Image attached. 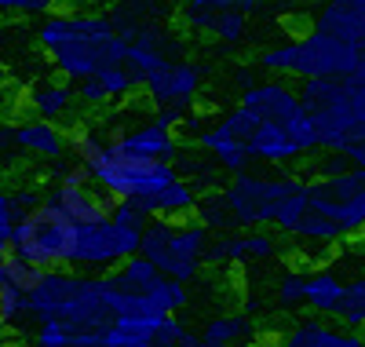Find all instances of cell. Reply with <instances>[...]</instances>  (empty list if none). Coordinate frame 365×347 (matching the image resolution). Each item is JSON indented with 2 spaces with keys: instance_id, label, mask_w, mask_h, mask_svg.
Instances as JSON below:
<instances>
[{
  "instance_id": "1",
  "label": "cell",
  "mask_w": 365,
  "mask_h": 347,
  "mask_svg": "<svg viewBox=\"0 0 365 347\" xmlns=\"http://www.w3.org/2000/svg\"><path fill=\"white\" fill-rule=\"evenodd\" d=\"M37 44L48 55L51 70L70 84L103 66L125 62V37L103 11H48L37 26Z\"/></svg>"
},
{
  "instance_id": "2",
  "label": "cell",
  "mask_w": 365,
  "mask_h": 347,
  "mask_svg": "<svg viewBox=\"0 0 365 347\" xmlns=\"http://www.w3.org/2000/svg\"><path fill=\"white\" fill-rule=\"evenodd\" d=\"M29 326H58L73 333H103L113 314L103 300V278L88 271H44L34 293L26 296Z\"/></svg>"
},
{
  "instance_id": "3",
  "label": "cell",
  "mask_w": 365,
  "mask_h": 347,
  "mask_svg": "<svg viewBox=\"0 0 365 347\" xmlns=\"http://www.w3.org/2000/svg\"><path fill=\"white\" fill-rule=\"evenodd\" d=\"M103 300L110 314H179L190 303L187 281L161 274L146 256H128L117 267L103 271Z\"/></svg>"
},
{
  "instance_id": "4",
  "label": "cell",
  "mask_w": 365,
  "mask_h": 347,
  "mask_svg": "<svg viewBox=\"0 0 365 347\" xmlns=\"http://www.w3.org/2000/svg\"><path fill=\"white\" fill-rule=\"evenodd\" d=\"M361 59V48L336 41L318 29H307L303 37L270 44L256 55V70L267 77H296V81H311V77H336L344 81Z\"/></svg>"
},
{
  "instance_id": "5",
  "label": "cell",
  "mask_w": 365,
  "mask_h": 347,
  "mask_svg": "<svg viewBox=\"0 0 365 347\" xmlns=\"http://www.w3.org/2000/svg\"><path fill=\"white\" fill-rule=\"evenodd\" d=\"M208 231L197 223L194 216H154L143 227L139 238V256H146L161 274L175 281H190L201 274V256L208 245Z\"/></svg>"
},
{
  "instance_id": "6",
  "label": "cell",
  "mask_w": 365,
  "mask_h": 347,
  "mask_svg": "<svg viewBox=\"0 0 365 347\" xmlns=\"http://www.w3.org/2000/svg\"><path fill=\"white\" fill-rule=\"evenodd\" d=\"M73 238L77 227L48 205H37L15 216L11 227V256L34 263L41 271H70L73 267Z\"/></svg>"
},
{
  "instance_id": "7",
  "label": "cell",
  "mask_w": 365,
  "mask_h": 347,
  "mask_svg": "<svg viewBox=\"0 0 365 347\" xmlns=\"http://www.w3.org/2000/svg\"><path fill=\"white\" fill-rule=\"evenodd\" d=\"M307 183L303 176H259V172H237L227 186L223 198L230 205V216L237 231L249 227H274L282 205Z\"/></svg>"
},
{
  "instance_id": "8",
  "label": "cell",
  "mask_w": 365,
  "mask_h": 347,
  "mask_svg": "<svg viewBox=\"0 0 365 347\" xmlns=\"http://www.w3.org/2000/svg\"><path fill=\"white\" fill-rule=\"evenodd\" d=\"M237 106H245L256 121L278 124L282 132H289V139L303 150V154H318V139L311 129V117L299 103V91L285 81V77H267V81H252L249 88H241Z\"/></svg>"
},
{
  "instance_id": "9",
  "label": "cell",
  "mask_w": 365,
  "mask_h": 347,
  "mask_svg": "<svg viewBox=\"0 0 365 347\" xmlns=\"http://www.w3.org/2000/svg\"><path fill=\"white\" fill-rule=\"evenodd\" d=\"M299 103L311 117V129L318 139V150H344V143L358 132L351 103H347V91L344 81L336 77H311V81H299Z\"/></svg>"
},
{
  "instance_id": "10",
  "label": "cell",
  "mask_w": 365,
  "mask_h": 347,
  "mask_svg": "<svg viewBox=\"0 0 365 347\" xmlns=\"http://www.w3.org/2000/svg\"><path fill=\"white\" fill-rule=\"evenodd\" d=\"M139 238H143V231L120 227L110 216L96 219V223H81L77 238H73V267H81L88 274H103V271L117 267L120 260L135 256Z\"/></svg>"
},
{
  "instance_id": "11",
  "label": "cell",
  "mask_w": 365,
  "mask_h": 347,
  "mask_svg": "<svg viewBox=\"0 0 365 347\" xmlns=\"http://www.w3.org/2000/svg\"><path fill=\"white\" fill-rule=\"evenodd\" d=\"M197 333L179 322V314H117L103 329L110 347H182Z\"/></svg>"
},
{
  "instance_id": "12",
  "label": "cell",
  "mask_w": 365,
  "mask_h": 347,
  "mask_svg": "<svg viewBox=\"0 0 365 347\" xmlns=\"http://www.w3.org/2000/svg\"><path fill=\"white\" fill-rule=\"evenodd\" d=\"M201 81H205V70L197 66V62L172 59V62H165L161 70L143 77L139 88H143L150 110H179V114H187V110L197 106Z\"/></svg>"
},
{
  "instance_id": "13",
  "label": "cell",
  "mask_w": 365,
  "mask_h": 347,
  "mask_svg": "<svg viewBox=\"0 0 365 347\" xmlns=\"http://www.w3.org/2000/svg\"><path fill=\"white\" fill-rule=\"evenodd\" d=\"M110 150L120 157H132V161H175L182 154V139L175 129L161 124L154 114H150L143 124H132V129H120L117 136H106Z\"/></svg>"
},
{
  "instance_id": "14",
  "label": "cell",
  "mask_w": 365,
  "mask_h": 347,
  "mask_svg": "<svg viewBox=\"0 0 365 347\" xmlns=\"http://www.w3.org/2000/svg\"><path fill=\"white\" fill-rule=\"evenodd\" d=\"M282 248L278 234H270L267 227H249V231H230V234H212L205 245V267H234L249 260H270Z\"/></svg>"
},
{
  "instance_id": "15",
  "label": "cell",
  "mask_w": 365,
  "mask_h": 347,
  "mask_svg": "<svg viewBox=\"0 0 365 347\" xmlns=\"http://www.w3.org/2000/svg\"><path fill=\"white\" fill-rule=\"evenodd\" d=\"M179 51H182V41L172 37V29H165L161 22H146V26L135 29L132 37H125V66L143 84V77L161 70L165 62L179 59Z\"/></svg>"
},
{
  "instance_id": "16",
  "label": "cell",
  "mask_w": 365,
  "mask_h": 347,
  "mask_svg": "<svg viewBox=\"0 0 365 347\" xmlns=\"http://www.w3.org/2000/svg\"><path fill=\"white\" fill-rule=\"evenodd\" d=\"M44 205L55 208L58 216H66L73 227L96 223V219L110 216V198L99 194L91 183H48L44 186Z\"/></svg>"
},
{
  "instance_id": "17",
  "label": "cell",
  "mask_w": 365,
  "mask_h": 347,
  "mask_svg": "<svg viewBox=\"0 0 365 347\" xmlns=\"http://www.w3.org/2000/svg\"><path fill=\"white\" fill-rule=\"evenodd\" d=\"M73 88H77V103L106 110V106L128 103L135 91H139V77L125 66V62H117V66H103V70H96L91 77L77 81Z\"/></svg>"
},
{
  "instance_id": "18",
  "label": "cell",
  "mask_w": 365,
  "mask_h": 347,
  "mask_svg": "<svg viewBox=\"0 0 365 347\" xmlns=\"http://www.w3.org/2000/svg\"><path fill=\"white\" fill-rule=\"evenodd\" d=\"M15 139H19L22 157H29V161L55 165L63 157H70V129H63L58 121L26 117L15 124Z\"/></svg>"
},
{
  "instance_id": "19",
  "label": "cell",
  "mask_w": 365,
  "mask_h": 347,
  "mask_svg": "<svg viewBox=\"0 0 365 347\" xmlns=\"http://www.w3.org/2000/svg\"><path fill=\"white\" fill-rule=\"evenodd\" d=\"M311 29L365 51V0H322Z\"/></svg>"
},
{
  "instance_id": "20",
  "label": "cell",
  "mask_w": 365,
  "mask_h": 347,
  "mask_svg": "<svg viewBox=\"0 0 365 347\" xmlns=\"http://www.w3.org/2000/svg\"><path fill=\"white\" fill-rule=\"evenodd\" d=\"M77 106V88L66 77H37L26 88V110L41 121H66Z\"/></svg>"
},
{
  "instance_id": "21",
  "label": "cell",
  "mask_w": 365,
  "mask_h": 347,
  "mask_svg": "<svg viewBox=\"0 0 365 347\" xmlns=\"http://www.w3.org/2000/svg\"><path fill=\"white\" fill-rule=\"evenodd\" d=\"M190 143H194L201 154H208L216 169H223V172H230V176H237V172H249V165H252V157H249L245 143L234 139V136L223 129L220 121H212L208 129H201Z\"/></svg>"
},
{
  "instance_id": "22",
  "label": "cell",
  "mask_w": 365,
  "mask_h": 347,
  "mask_svg": "<svg viewBox=\"0 0 365 347\" xmlns=\"http://www.w3.org/2000/svg\"><path fill=\"white\" fill-rule=\"evenodd\" d=\"M274 347H365V333L361 329H332L322 318H307L296 322L292 329H285Z\"/></svg>"
},
{
  "instance_id": "23",
  "label": "cell",
  "mask_w": 365,
  "mask_h": 347,
  "mask_svg": "<svg viewBox=\"0 0 365 347\" xmlns=\"http://www.w3.org/2000/svg\"><path fill=\"white\" fill-rule=\"evenodd\" d=\"M344 286H347V278L332 267V263H322V267L307 271V286H303V307H311L318 318H336L340 303H344Z\"/></svg>"
},
{
  "instance_id": "24",
  "label": "cell",
  "mask_w": 365,
  "mask_h": 347,
  "mask_svg": "<svg viewBox=\"0 0 365 347\" xmlns=\"http://www.w3.org/2000/svg\"><path fill=\"white\" fill-rule=\"evenodd\" d=\"M245 150L259 165H292V161H303V157H307L289 139V132H282L278 124H267V121H256V129L245 139Z\"/></svg>"
},
{
  "instance_id": "25",
  "label": "cell",
  "mask_w": 365,
  "mask_h": 347,
  "mask_svg": "<svg viewBox=\"0 0 365 347\" xmlns=\"http://www.w3.org/2000/svg\"><path fill=\"white\" fill-rule=\"evenodd\" d=\"M256 336V326L249 322V314L241 311H230V314H216V318H208L205 329L197 333V343L208 347V343H220V347H237Z\"/></svg>"
},
{
  "instance_id": "26",
  "label": "cell",
  "mask_w": 365,
  "mask_h": 347,
  "mask_svg": "<svg viewBox=\"0 0 365 347\" xmlns=\"http://www.w3.org/2000/svg\"><path fill=\"white\" fill-rule=\"evenodd\" d=\"M194 205H197V186L175 176L165 191H158L154 198H146L139 208L154 219V216H190Z\"/></svg>"
},
{
  "instance_id": "27",
  "label": "cell",
  "mask_w": 365,
  "mask_h": 347,
  "mask_svg": "<svg viewBox=\"0 0 365 347\" xmlns=\"http://www.w3.org/2000/svg\"><path fill=\"white\" fill-rule=\"evenodd\" d=\"M259 8V0H187V4L179 8V22L190 29V34H201L205 22L220 11H245L252 15Z\"/></svg>"
},
{
  "instance_id": "28",
  "label": "cell",
  "mask_w": 365,
  "mask_h": 347,
  "mask_svg": "<svg viewBox=\"0 0 365 347\" xmlns=\"http://www.w3.org/2000/svg\"><path fill=\"white\" fill-rule=\"evenodd\" d=\"M314 208L332 219V227L340 231V238L365 234V186H361V191H354L351 198L336 201V205H314Z\"/></svg>"
},
{
  "instance_id": "29",
  "label": "cell",
  "mask_w": 365,
  "mask_h": 347,
  "mask_svg": "<svg viewBox=\"0 0 365 347\" xmlns=\"http://www.w3.org/2000/svg\"><path fill=\"white\" fill-rule=\"evenodd\" d=\"M190 216L197 219V223H201L208 234H230V231H237L223 191H205V194H197V205H194Z\"/></svg>"
},
{
  "instance_id": "30",
  "label": "cell",
  "mask_w": 365,
  "mask_h": 347,
  "mask_svg": "<svg viewBox=\"0 0 365 347\" xmlns=\"http://www.w3.org/2000/svg\"><path fill=\"white\" fill-rule=\"evenodd\" d=\"M201 34L216 37L220 44L237 48V44H245V37H249V15H245V11H220V15H212V19L205 22Z\"/></svg>"
},
{
  "instance_id": "31",
  "label": "cell",
  "mask_w": 365,
  "mask_h": 347,
  "mask_svg": "<svg viewBox=\"0 0 365 347\" xmlns=\"http://www.w3.org/2000/svg\"><path fill=\"white\" fill-rule=\"evenodd\" d=\"M340 326L347 329H361L365 333V271H358L354 278H347L344 286V303H340Z\"/></svg>"
},
{
  "instance_id": "32",
  "label": "cell",
  "mask_w": 365,
  "mask_h": 347,
  "mask_svg": "<svg viewBox=\"0 0 365 347\" xmlns=\"http://www.w3.org/2000/svg\"><path fill=\"white\" fill-rule=\"evenodd\" d=\"M41 274H44L41 267L26 263V260H19V256L0 260V286H8V289H15V293H22V296L34 293V286L41 281Z\"/></svg>"
},
{
  "instance_id": "33",
  "label": "cell",
  "mask_w": 365,
  "mask_h": 347,
  "mask_svg": "<svg viewBox=\"0 0 365 347\" xmlns=\"http://www.w3.org/2000/svg\"><path fill=\"white\" fill-rule=\"evenodd\" d=\"M303 286H307V271H303V267H289V271L278 278V289H274V296H278V307H282V311L303 307Z\"/></svg>"
},
{
  "instance_id": "34",
  "label": "cell",
  "mask_w": 365,
  "mask_h": 347,
  "mask_svg": "<svg viewBox=\"0 0 365 347\" xmlns=\"http://www.w3.org/2000/svg\"><path fill=\"white\" fill-rule=\"evenodd\" d=\"M344 91H347V103H351V114H354L358 132H365V51H361V59H358V66L344 77Z\"/></svg>"
},
{
  "instance_id": "35",
  "label": "cell",
  "mask_w": 365,
  "mask_h": 347,
  "mask_svg": "<svg viewBox=\"0 0 365 347\" xmlns=\"http://www.w3.org/2000/svg\"><path fill=\"white\" fill-rule=\"evenodd\" d=\"M22 161H26V157H22L19 139H15V124L11 121H0V176L15 172Z\"/></svg>"
},
{
  "instance_id": "36",
  "label": "cell",
  "mask_w": 365,
  "mask_h": 347,
  "mask_svg": "<svg viewBox=\"0 0 365 347\" xmlns=\"http://www.w3.org/2000/svg\"><path fill=\"white\" fill-rule=\"evenodd\" d=\"M8 198H11V208H15V216H19V212H29V208L44 205V183H34V179L15 183L11 191H8Z\"/></svg>"
},
{
  "instance_id": "37",
  "label": "cell",
  "mask_w": 365,
  "mask_h": 347,
  "mask_svg": "<svg viewBox=\"0 0 365 347\" xmlns=\"http://www.w3.org/2000/svg\"><path fill=\"white\" fill-rule=\"evenodd\" d=\"M110 219H113V223H120V227H128V231H143L150 223V216L139 208V201H128V198L110 205Z\"/></svg>"
},
{
  "instance_id": "38",
  "label": "cell",
  "mask_w": 365,
  "mask_h": 347,
  "mask_svg": "<svg viewBox=\"0 0 365 347\" xmlns=\"http://www.w3.org/2000/svg\"><path fill=\"white\" fill-rule=\"evenodd\" d=\"M11 227H15V208L8 198V186H0V260L11 256Z\"/></svg>"
},
{
  "instance_id": "39",
  "label": "cell",
  "mask_w": 365,
  "mask_h": 347,
  "mask_svg": "<svg viewBox=\"0 0 365 347\" xmlns=\"http://www.w3.org/2000/svg\"><path fill=\"white\" fill-rule=\"evenodd\" d=\"M340 154L347 157V165H351V169H358V172L365 176V132H354V136L344 143Z\"/></svg>"
},
{
  "instance_id": "40",
  "label": "cell",
  "mask_w": 365,
  "mask_h": 347,
  "mask_svg": "<svg viewBox=\"0 0 365 347\" xmlns=\"http://www.w3.org/2000/svg\"><path fill=\"white\" fill-rule=\"evenodd\" d=\"M58 4H63V0H11L8 11H19V15H48Z\"/></svg>"
},
{
  "instance_id": "41",
  "label": "cell",
  "mask_w": 365,
  "mask_h": 347,
  "mask_svg": "<svg viewBox=\"0 0 365 347\" xmlns=\"http://www.w3.org/2000/svg\"><path fill=\"white\" fill-rule=\"evenodd\" d=\"M66 347H110V343L103 340V333H73Z\"/></svg>"
},
{
  "instance_id": "42",
  "label": "cell",
  "mask_w": 365,
  "mask_h": 347,
  "mask_svg": "<svg viewBox=\"0 0 365 347\" xmlns=\"http://www.w3.org/2000/svg\"><path fill=\"white\" fill-rule=\"evenodd\" d=\"M11 8V0H0V11H8Z\"/></svg>"
},
{
  "instance_id": "43",
  "label": "cell",
  "mask_w": 365,
  "mask_h": 347,
  "mask_svg": "<svg viewBox=\"0 0 365 347\" xmlns=\"http://www.w3.org/2000/svg\"><path fill=\"white\" fill-rule=\"evenodd\" d=\"M182 347H201V343H197V336H194V340H190V343H182Z\"/></svg>"
},
{
  "instance_id": "44",
  "label": "cell",
  "mask_w": 365,
  "mask_h": 347,
  "mask_svg": "<svg viewBox=\"0 0 365 347\" xmlns=\"http://www.w3.org/2000/svg\"><path fill=\"white\" fill-rule=\"evenodd\" d=\"M29 347H41V343H29Z\"/></svg>"
}]
</instances>
